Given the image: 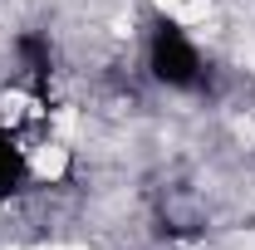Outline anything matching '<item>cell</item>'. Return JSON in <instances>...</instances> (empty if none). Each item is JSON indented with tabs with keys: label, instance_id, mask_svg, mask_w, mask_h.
Wrapping results in <instances>:
<instances>
[{
	"label": "cell",
	"instance_id": "2",
	"mask_svg": "<svg viewBox=\"0 0 255 250\" xmlns=\"http://www.w3.org/2000/svg\"><path fill=\"white\" fill-rule=\"evenodd\" d=\"M20 182H25V157H20L15 142H10V132L0 127V196L20 191Z\"/></svg>",
	"mask_w": 255,
	"mask_h": 250
},
{
	"label": "cell",
	"instance_id": "1",
	"mask_svg": "<svg viewBox=\"0 0 255 250\" xmlns=\"http://www.w3.org/2000/svg\"><path fill=\"white\" fill-rule=\"evenodd\" d=\"M152 74L167 89H201V54L191 49V39L182 34L177 20L162 15L152 30Z\"/></svg>",
	"mask_w": 255,
	"mask_h": 250
},
{
	"label": "cell",
	"instance_id": "3",
	"mask_svg": "<svg viewBox=\"0 0 255 250\" xmlns=\"http://www.w3.org/2000/svg\"><path fill=\"white\" fill-rule=\"evenodd\" d=\"M20 54H25V64H30L39 79L49 74V39L44 34H20Z\"/></svg>",
	"mask_w": 255,
	"mask_h": 250
}]
</instances>
